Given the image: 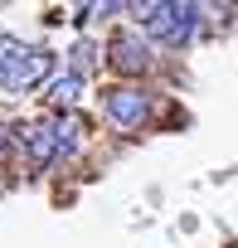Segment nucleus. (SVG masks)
<instances>
[{"instance_id": "1", "label": "nucleus", "mask_w": 238, "mask_h": 248, "mask_svg": "<svg viewBox=\"0 0 238 248\" xmlns=\"http://www.w3.org/2000/svg\"><path fill=\"white\" fill-rule=\"evenodd\" d=\"M194 25H199V5H175V0H161V5H141V30H146L151 39L170 44V49L190 44Z\"/></svg>"}, {"instance_id": "2", "label": "nucleus", "mask_w": 238, "mask_h": 248, "mask_svg": "<svg viewBox=\"0 0 238 248\" xmlns=\"http://www.w3.org/2000/svg\"><path fill=\"white\" fill-rule=\"evenodd\" d=\"M49 68H54V54H49V49H25L15 63L0 68V88H5V93H25V88H34L39 78H49Z\"/></svg>"}, {"instance_id": "3", "label": "nucleus", "mask_w": 238, "mask_h": 248, "mask_svg": "<svg viewBox=\"0 0 238 248\" xmlns=\"http://www.w3.org/2000/svg\"><path fill=\"white\" fill-rule=\"evenodd\" d=\"M107 117H112L122 132H136L141 122L151 117V97H146L141 88H107Z\"/></svg>"}, {"instance_id": "4", "label": "nucleus", "mask_w": 238, "mask_h": 248, "mask_svg": "<svg viewBox=\"0 0 238 248\" xmlns=\"http://www.w3.org/2000/svg\"><path fill=\"white\" fill-rule=\"evenodd\" d=\"M20 146H25L30 166L44 170V166L59 156V151H54V122H34V127H25V132H20Z\"/></svg>"}, {"instance_id": "5", "label": "nucleus", "mask_w": 238, "mask_h": 248, "mask_svg": "<svg viewBox=\"0 0 238 248\" xmlns=\"http://www.w3.org/2000/svg\"><path fill=\"white\" fill-rule=\"evenodd\" d=\"M151 63V54H146V39L141 34H117L112 39V68L117 73H141Z\"/></svg>"}, {"instance_id": "6", "label": "nucleus", "mask_w": 238, "mask_h": 248, "mask_svg": "<svg viewBox=\"0 0 238 248\" xmlns=\"http://www.w3.org/2000/svg\"><path fill=\"white\" fill-rule=\"evenodd\" d=\"M83 141V122L78 117H54V151L59 156H73Z\"/></svg>"}, {"instance_id": "7", "label": "nucleus", "mask_w": 238, "mask_h": 248, "mask_svg": "<svg viewBox=\"0 0 238 248\" xmlns=\"http://www.w3.org/2000/svg\"><path fill=\"white\" fill-rule=\"evenodd\" d=\"M78 88H83V78H73V73H63V78H54V88H49V97H54L59 107H68V102L78 97Z\"/></svg>"}, {"instance_id": "8", "label": "nucleus", "mask_w": 238, "mask_h": 248, "mask_svg": "<svg viewBox=\"0 0 238 248\" xmlns=\"http://www.w3.org/2000/svg\"><path fill=\"white\" fill-rule=\"evenodd\" d=\"M5 146H10V127H0V156H5Z\"/></svg>"}]
</instances>
